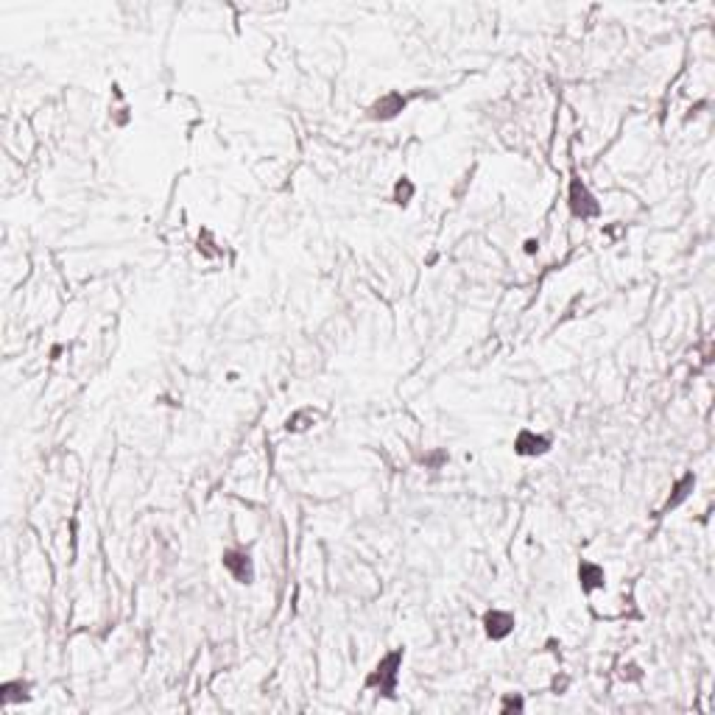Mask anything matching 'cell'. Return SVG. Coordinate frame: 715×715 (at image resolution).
Masks as SVG:
<instances>
[{"label":"cell","mask_w":715,"mask_h":715,"mask_svg":"<svg viewBox=\"0 0 715 715\" xmlns=\"http://www.w3.org/2000/svg\"><path fill=\"white\" fill-rule=\"evenodd\" d=\"M402 663V651H392L386 660H380V665L369 676V687H380L383 696H394V682H397V668Z\"/></svg>","instance_id":"obj_1"},{"label":"cell","mask_w":715,"mask_h":715,"mask_svg":"<svg viewBox=\"0 0 715 715\" xmlns=\"http://www.w3.org/2000/svg\"><path fill=\"white\" fill-rule=\"evenodd\" d=\"M570 210H573V216H579V218H592V216H598V201L589 196V190L584 187V182L581 179H573V184H570Z\"/></svg>","instance_id":"obj_2"},{"label":"cell","mask_w":715,"mask_h":715,"mask_svg":"<svg viewBox=\"0 0 715 715\" xmlns=\"http://www.w3.org/2000/svg\"><path fill=\"white\" fill-rule=\"evenodd\" d=\"M223 567L240 581V584H249V581H252V562H249V556L240 553V550H226V553H223Z\"/></svg>","instance_id":"obj_3"},{"label":"cell","mask_w":715,"mask_h":715,"mask_svg":"<svg viewBox=\"0 0 715 715\" xmlns=\"http://www.w3.org/2000/svg\"><path fill=\"white\" fill-rule=\"evenodd\" d=\"M484 626H487V634H489L492 640H503V637H509L511 634V628H514V618L509 615V612H487V618H484Z\"/></svg>","instance_id":"obj_4"},{"label":"cell","mask_w":715,"mask_h":715,"mask_svg":"<svg viewBox=\"0 0 715 715\" xmlns=\"http://www.w3.org/2000/svg\"><path fill=\"white\" fill-rule=\"evenodd\" d=\"M517 453H523V455H539V453H545L550 442L545 439V436H534L531 431H523L520 436H517Z\"/></svg>","instance_id":"obj_5"},{"label":"cell","mask_w":715,"mask_h":715,"mask_svg":"<svg viewBox=\"0 0 715 715\" xmlns=\"http://www.w3.org/2000/svg\"><path fill=\"white\" fill-rule=\"evenodd\" d=\"M402 106H405L402 95H386L383 101H377L372 106V118H394L397 112H402Z\"/></svg>","instance_id":"obj_6"},{"label":"cell","mask_w":715,"mask_h":715,"mask_svg":"<svg viewBox=\"0 0 715 715\" xmlns=\"http://www.w3.org/2000/svg\"><path fill=\"white\" fill-rule=\"evenodd\" d=\"M579 579H581V587H584V589L604 587V570H601V567H595V565H581Z\"/></svg>","instance_id":"obj_7"},{"label":"cell","mask_w":715,"mask_h":715,"mask_svg":"<svg viewBox=\"0 0 715 715\" xmlns=\"http://www.w3.org/2000/svg\"><path fill=\"white\" fill-rule=\"evenodd\" d=\"M690 487H693V478L687 475V478H684V481H682V484L676 487V494H673V500H668V506H676V503H679V500H682V497L687 494V489H690Z\"/></svg>","instance_id":"obj_8"},{"label":"cell","mask_w":715,"mask_h":715,"mask_svg":"<svg viewBox=\"0 0 715 715\" xmlns=\"http://www.w3.org/2000/svg\"><path fill=\"white\" fill-rule=\"evenodd\" d=\"M511 707H514V710H520V707H523V702H520V699H509V702H506V710H511Z\"/></svg>","instance_id":"obj_9"}]
</instances>
